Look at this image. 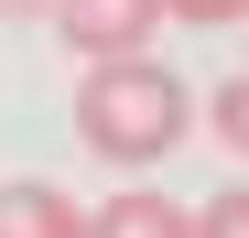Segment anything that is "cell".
<instances>
[{"instance_id":"cell-1","label":"cell","mask_w":249,"mask_h":238,"mask_svg":"<svg viewBox=\"0 0 249 238\" xmlns=\"http://www.w3.org/2000/svg\"><path fill=\"white\" fill-rule=\"evenodd\" d=\"M184 130H195V98H184L174 65H152V54H108V65H87V87H76V141H87L98 163L141 173V163H162Z\"/></svg>"},{"instance_id":"cell-2","label":"cell","mask_w":249,"mask_h":238,"mask_svg":"<svg viewBox=\"0 0 249 238\" xmlns=\"http://www.w3.org/2000/svg\"><path fill=\"white\" fill-rule=\"evenodd\" d=\"M44 22L65 33V54H152V33H162V0H44Z\"/></svg>"},{"instance_id":"cell-3","label":"cell","mask_w":249,"mask_h":238,"mask_svg":"<svg viewBox=\"0 0 249 238\" xmlns=\"http://www.w3.org/2000/svg\"><path fill=\"white\" fill-rule=\"evenodd\" d=\"M0 238H87L65 184H0Z\"/></svg>"},{"instance_id":"cell-4","label":"cell","mask_w":249,"mask_h":238,"mask_svg":"<svg viewBox=\"0 0 249 238\" xmlns=\"http://www.w3.org/2000/svg\"><path fill=\"white\" fill-rule=\"evenodd\" d=\"M87 238H195V217L174 206V195L141 184V195H108V206L87 217Z\"/></svg>"},{"instance_id":"cell-5","label":"cell","mask_w":249,"mask_h":238,"mask_svg":"<svg viewBox=\"0 0 249 238\" xmlns=\"http://www.w3.org/2000/svg\"><path fill=\"white\" fill-rule=\"evenodd\" d=\"M206 130H217V141L238 152V163H249V76H228V87L206 98Z\"/></svg>"},{"instance_id":"cell-6","label":"cell","mask_w":249,"mask_h":238,"mask_svg":"<svg viewBox=\"0 0 249 238\" xmlns=\"http://www.w3.org/2000/svg\"><path fill=\"white\" fill-rule=\"evenodd\" d=\"M195 238H249V184H228V195H206V217H195Z\"/></svg>"},{"instance_id":"cell-7","label":"cell","mask_w":249,"mask_h":238,"mask_svg":"<svg viewBox=\"0 0 249 238\" xmlns=\"http://www.w3.org/2000/svg\"><path fill=\"white\" fill-rule=\"evenodd\" d=\"M162 22H195V33H217V22H249V0H162Z\"/></svg>"},{"instance_id":"cell-8","label":"cell","mask_w":249,"mask_h":238,"mask_svg":"<svg viewBox=\"0 0 249 238\" xmlns=\"http://www.w3.org/2000/svg\"><path fill=\"white\" fill-rule=\"evenodd\" d=\"M33 11H44V0H0V22H33Z\"/></svg>"}]
</instances>
